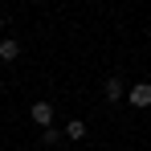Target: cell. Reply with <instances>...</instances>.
Segmentation results:
<instances>
[{
    "instance_id": "6",
    "label": "cell",
    "mask_w": 151,
    "mask_h": 151,
    "mask_svg": "<svg viewBox=\"0 0 151 151\" xmlns=\"http://www.w3.org/2000/svg\"><path fill=\"white\" fill-rule=\"evenodd\" d=\"M61 139H65V131H57V127H45V131H41V143H45V147H57Z\"/></svg>"
},
{
    "instance_id": "4",
    "label": "cell",
    "mask_w": 151,
    "mask_h": 151,
    "mask_svg": "<svg viewBox=\"0 0 151 151\" xmlns=\"http://www.w3.org/2000/svg\"><path fill=\"white\" fill-rule=\"evenodd\" d=\"M61 131H65V139H70V143H82V139H86V131H90V127L82 123V119H70V123L61 127Z\"/></svg>"
},
{
    "instance_id": "3",
    "label": "cell",
    "mask_w": 151,
    "mask_h": 151,
    "mask_svg": "<svg viewBox=\"0 0 151 151\" xmlns=\"http://www.w3.org/2000/svg\"><path fill=\"white\" fill-rule=\"evenodd\" d=\"M102 98H106V102H123V98H127L123 78H106V82H102Z\"/></svg>"
},
{
    "instance_id": "5",
    "label": "cell",
    "mask_w": 151,
    "mask_h": 151,
    "mask_svg": "<svg viewBox=\"0 0 151 151\" xmlns=\"http://www.w3.org/2000/svg\"><path fill=\"white\" fill-rule=\"evenodd\" d=\"M17 57H21V41L17 37H4L0 41V61H17Z\"/></svg>"
},
{
    "instance_id": "2",
    "label": "cell",
    "mask_w": 151,
    "mask_h": 151,
    "mask_svg": "<svg viewBox=\"0 0 151 151\" xmlns=\"http://www.w3.org/2000/svg\"><path fill=\"white\" fill-rule=\"evenodd\" d=\"M29 119H33V123L41 127V131H45V127H53V102H33V106H29Z\"/></svg>"
},
{
    "instance_id": "1",
    "label": "cell",
    "mask_w": 151,
    "mask_h": 151,
    "mask_svg": "<svg viewBox=\"0 0 151 151\" xmlns=\"http://www.w3.org/2000/svg\"><path fill=\"white\" fill-rule=\"evenodd\" d=\"M127 106L131 110H151V82H135L127 90Z\"/></svg>"
}]
</instances>
